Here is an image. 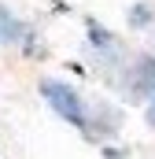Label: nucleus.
I'll list each match as a JSON object with an SVG mask.
<instances>
[{
	"label": "nucleus",
	"instance_id": "f257e3e1",
	"mask_svg": "<svg viewBox=\"0 0 155 159\" xmlns=\"http://www.w3.org/2000/svg\"><path fill=\"white\" fill-rule=\"evenodd\" d=\"M41 96L48 100V107H52L59 119L74 122V126H85V104H81L78 89L63 85V81H41Z\"/></svg>",
	"mask_w": 155,
	"mask_h": 159
},
{
	"label": "nucleus",
	"instance_id": "f03ea898",
	"mask_svg": "<svg viewBox=\"0 0 155 159\" xmlns=\"http://www.w3.org/2000/svg\"><path fill=\"white\" fill-rule=\"evenodd\" d=\"M148 122L155 126V96H152V104H148Z\"/></svg>",
	"mask_w": 155,
	"mask_h": 159
}]
</instances>
